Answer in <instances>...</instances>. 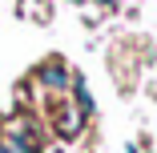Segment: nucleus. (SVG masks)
<instances>
[{"label": "nucleus", "mask_w": 157, "mask_h": 153, "mask_svg": "<svg viewBox=\"0 0 157 153\" xmlns=\"http://www.w3.org/2000/svg\"><path fill=\"white\" fill-rule=\"evenodd\" d=\"M0 153H16V149H12V145H8L4 137H0Z\"/></svg>", "instance_id": "obj_3"}, {"label": "nucleus", "mask_w": 157, "mask_h": 153, "mask_svg": "<svg viewBox=\"0 0 157 153\" xmlns=\"http://www.w3.org/2000/svg\"><path fill=\"white\" fill-rule=\"evenodd\" d=\"M52 125H56V133H60V137H77V133H81V125H85V113H81L77 105H56Z\"/></svg>", "instance_id": "obj_1"}, {"label": "nucleus", "mask_w": 157, "mask_h": 153, "mask_svg": "<svg viewBox=\"0 0 157 153\" xmlns=\"http://www.w3.org/2000/svg\"><path fill=\"white\" fill-rule=\"evenodd\" d=\"M40 81H44L48 89H65V85H69V73H65L60 60H48V65L40 69Z\"/></svg>", "instance_id": "obj_2"}]
</instances>
